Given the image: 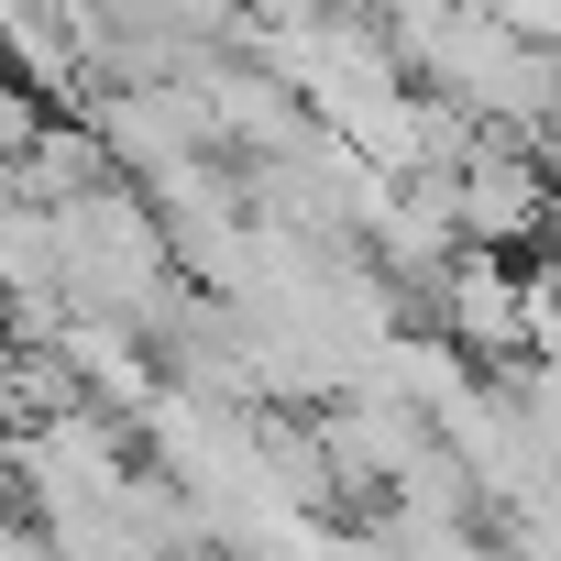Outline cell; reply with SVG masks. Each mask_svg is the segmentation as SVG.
<instances>
[{
	"label": "cell",
	"instance_id": "cell-3",
	"mask_svg": "<svg viewBox=\"0 0 561 561\" xmlns=\"http://www.w3.org/2000/svg\"><path fill=\"white\" fill-rule=\"evenodd\" d=\"M45 122H56V111H45V89H23L12 67H0V176L34 154V133H45Z\"/></svg>",
	"mask_w": 561,
	"mask_h": 561
},
{
	"label": "cell",
	"instance_id": "cell-2",
	"mask_svg": "<svg viewBox=\"0 0 561 561\" xmlns=\"http://www.w3.org/2000/svg\"><path fill=\"white\" fill-rule=\"evenodd\" d=\"M430 331L451 342V353H528L539 342V320H528V264H506V253H484V242H462L440 275H430Z\"/></svg>",
	"mask_w": 561,
	"mask_h": 561
},
{
	"label": "cell",
	"instance_id": "cell-4",
	"mask_svg": "<svg viewBox=\"0 0 561 561\" xmlns=\"http://www.w3.org/2000/svg\"><path fill=\"white\" fill-rule=\"evenodd\" d=\"M320 12H331V0H242L253 34H298V23H320Z\"/></svg>",
	"mask_w": 561,
	"mask_h": 561
},
{
	"label": "cell",
	"instance_id": "cell-1",
	"mask_svg": "<svg viewBox=\"0 0 561 561\" xmlns=\"http://www.w3.org/2000/svg\"><path fill=\"white\" fill-rule=\"evenodd\" d=\"M440 209H451L462 242H484V253H528V242L561 220V176H550V154H528V144H506V133H473L462 165L440 176Z\"/></svg>",
	"mask_w": 561,
	"mask_h": 561
}]
</instances>
